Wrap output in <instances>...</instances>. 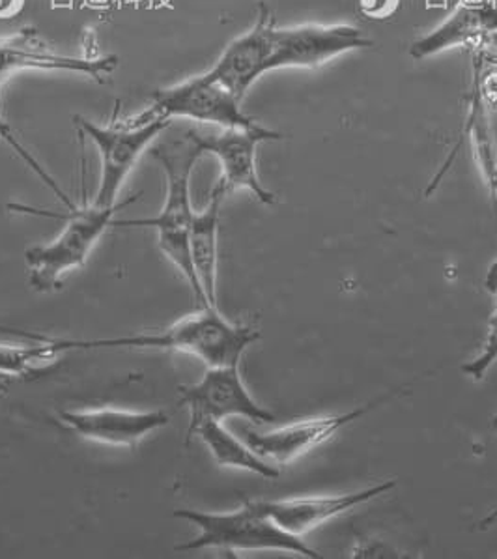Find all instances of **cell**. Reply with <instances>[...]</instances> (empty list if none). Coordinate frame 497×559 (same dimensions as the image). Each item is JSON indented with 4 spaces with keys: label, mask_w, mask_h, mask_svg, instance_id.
I'll use <instances>...</instances> for the list:
<instances>
[{
    "label": "cell",
    "mask_w": 497,
    "mask_h": 559,
    "mask_svg": "<svg viewBox=\"0 0 497 559\" xmlns=\"http://www.w3.org/2000/svg\"><path fill=\"white\" fill-rule=\"evenodd\" d=\"M260 338L252 325L234 324L221 314L217 307H201V311L168 325L165 330L135 335L105 338H55L46 341L57 354L75 350H173L186 352L201 359L208 367L239 365L249 346Z\"/></svg>",
    "instance_id": "6da1fadb"
},
{
    "label": "cell",
    "mask_w": 497,
    "mask_h": 559,
    "mask_svg": "<svg viewBox=\"0 0 497 559\" xmlns=\"http://www.w3.org/2000/svg\"><path fill=\"white\" fill-rule=\"evenodd\" d=\"M137 199L139 197H131L128 201L118 202L117 206L102 209L94 202H88L86 195H83L81 206L75 204V209L68 210V214L33 209L17 202L8 204V209L15 214L38 215V217H52V219L66 222L62 233L51 243L26 249L25 262L31 288L39 294L60 290L62 277L75 267H83L99 238L110 227H115V215L118 210L126 209Z\"/></svg>",
    "instance_id": "7a4b0ae2"
},
{
    "label": "cell",
    "mask_w": 497,
    "mask_h": 559,
    "mask_svg": "<svg viewBox=\"0 0 497 559\" xmlns=\"http://www.w3.org/2000/svg\"><path fill=\"white\" fill-rule=\"evenodd\" d=\"M176 519L199 527V535L188 543L176 545L178 552L217 548L225 552H246V550H279L301 558L318 559L322 554L305 543L304 537L286 534L284 530L270 521L255 501L246 500L241 508L226 513H210L199 509H178Z\"/></svg>",
    "instance_id": "3957f363"
},
{
    "label": "cell",
    "mask_w": 497,
    "mask_h": 559,
    "mask_svg": "<svg viewBox=\"0 0 497 559\" xmlns=\"http://www.w3.org/2000/svg\"><path fill=\"white\" fill-rule=\"evenodd\" d=\"M73 120L81 138L91 139L102 157V178L92 199L102 209L117 206L118 195L139 157L173 126V120L163 118H154L144 124H137L130 118H113L109 126H97L83 117Z\"/></svg>",
    "instance_id": "277c9868"
},
{
    "label": "cell",
    "mask_w": 497,
    "mask_h": 559,
    "mask_svg": "<svg viewBox=\"0 0 497 559\" xmlns=\"http://www.w3.org/2000/svg\"><path fill=\"white\" fill-rule=\"evenodd\" d=\"M154 118H188L202 124L221 126L225 130H251L260 126L255 118L244 112L241 102L234 94L208 78L206 73L152 92L149 109L130 120L144 124Z\"/></svg>",
    "instance_id": "5b68a950"
},
{
    "label": "cell",
    "mask_w": 497,
    "mask_h": 559,
    "mask_svg": "<svg viewBox=\"0 0 497 559\" xmlns=\"http://www.w3.org/2000/svg\"><path fill=\"white\" fill-rule=\"evenodd\" d=\"M204 152L194 143L191 130L181 138L167 139L152 148V157L159 163L167 178V195L163 209L155 217L144 219H115V227L154 228L157 238L189 236L194 209L191 202V175Z\"/></svg>",
    "instance_id": "8992f818"
},
{
    "label": "cell",
    "mask_w": 497,
    "mask_h": 559,
    "mask_svg": "<svg viewBox=\"0 0 497 559\" xmlns=\"http://www.w3.org/2000/svg\"><path fill=\"white\" fill-rule=\"evenodd\" d=\"M178 406L188 408L191 416L186 443L193 440V430L204 421L223 423L228 417H244L259 425L275 421V414L252 399L239 365L208 367L199 382L178 388Z\"/></svg>",
    "instance_id": "52a82bcc"
},
{
    "label": "cell",
    "mask_w": 497,
    "mask_h": 559,
    "mask_svg": "<svg viewBox=\"0 0 497 559\" xmlns=\"http://www.w3.org/2000/svg\"><path fill=\"white\" fill-rule=\"evenodd\" d=\"M412 384V382H410ZM410 384L394 388L386 395L363 404L354 411L343 412V414H328V416L307 417L299 421L288 423L279 429L268 430V432H257V430H246L247 445L262 456L264 461L272 462L275 466H286L291 462L301 459L310 451L320 448L322 443L331 440L333 436L343 430L346 425L363 419L370 412L380 408L381 404L389 403L391 399L399 397L402 391L410 388Z\"/></svg>",
    "instance_id": "ba28073f"
},
{
    "label": "cell",
    "mask_w": 497,
    "mask_h": 559,
    "mask_svg": "<svg viewBox=\"0 0 497 559\" xmlns=\"http://www.w3.org/2000/svg\"><path fill=\"white\" fill-rule=\"evenodd\" d=\"M191 135L204 154H212L220 159L221 178L215 186L225 191V195H230L236 189H247L265 206L277 204L275 193L260 182L257 148L265 141H281L284 139L283 133L257 126L251 130H225L220 135H202L191 130Z\"/></svg>",
    "instance_id": "9c48e42d"
},
{
    "label": "cell",
    "mask_w": 497,
    "mask_h": 559,
    "mask_svg": "<svg viewBox=\"0 0 497 559\" xmlns=\"http://www.w3.org/2000/svg\"><path fill=\"white\" fill-rule=\"evenodd\" d=\"M372 47V41L354 25H297L273 31L270 72L283 68H320L331 60Z\"/></svg>",
    "instance_id": "30bf717a"
},
{
    "label": "cell",
    "mask_w": 497,
    "mask_h": 559,
    "mask_svg": "<svg viewBox=\"0 0 497 559\" xmlns=\"http://www.w3.org/2000/svg\"><path fill=\"white\" fill-rule=\"evenodd\" d=\"M118 57H70L55 51L34 26H25L10 38H0V83L25 70L81 73L105 83L117 72Z\"/></svg>",
    "instance_id": "8fae6325"
},
{
    "label": "cell",
    "mask_w": 497,
    "mask_h": 559,
    "mask_svg": "<svg viewBox=\"0 0 497 559\" xmlns=\"http://www.w3.org/2000/svg\"><path fill=\"white\" fill-rule=\"evenodd\" d=\"M275 28V15L264 2H260L255 25L225 47L217 62L208 70V78L244 102L251 86L270 72Z\"/></svg>",
    "instance_id": "7c38bea8"
},
{
    "label": "cell",
    "mask_w": 497,
    "mask_h": 559,
    "mask_svg": "<svg viewBox=\"0 0 497 559\" xmlns=\"http://www.w3.org/2000/svg\"><path fill=\"white\" fill-rule=\"evenodd\" d=\"M394 487L397 481L389 479V481L378 483L375 487L363 488L348 495L294 496L283 500L252 501L260 509V513H264L286 534L305 537L336 516L388 495Z\"/></svg>",
    "instance_id": "4fadbf2b"
},
{
    "label": "cell",
    "mask_w": 497,
    "mask_h": 559,
    "mask_svg": "<svg viewBox=\"0 0 497 559\" xmlns=\"http://www.w3.org/2000/svg\"><path fill=\"white\" fill-rule=\"evenodd\" d=\"M497 38V2L494 0H465L452 10L433 33L415 39L410 57L428 59L454 47H470L472 51L488 49Z\"/></svg>",
    "instance_id": "5bb4252c"
},
{
    "label": "cell",
    "mask_w": 497,
    "mask_h": 559,
    "mask_svg": "<svg viewBox=\"0 0 497 559\" xmlns=\"http://www.w3.org/2000/svg\"><path fill=\"white\" fill-rule=\"evenodd\" d=\"M59 421L91 442L137 448L154 430L168 425L167 412L88 408L59 412Z\"/></svg>",
    "instance_id": "9a60e30c"
},
{
    "label": "cell",
    "mask_w": 497,
    "mask_h": 559,
    "mask_svg": "<svg viewBox=\"0 0 497 559\" xmlns=\"http://www.w3.org/2000/svg\"><path fill=\"white\" fill-rule=\"evenodd\" d=\"M225 191L213 188L210 202L202 212H194L189 228V251L193 259L197 280L201 285L206 306L217 307V262H220V222L221 206L225 201Z\"/></svg>",
    "instance_id": "2e32d148"
},
{
    "label": "cell",
    "mask_w": 497,
    "mask_h": 559,
    "mask_svg": "<svg viewBox=\"0 0 497 559\" xmlns=\"http://www.w3.org/2000/svg\"><path fill=\"white\" fill-rule=\"evenodd\" d=\"M199 436L208 451L212 453L213 461L223 468L244 469L260 475L264 479H277L281 472L272 462L264 461L257 455L247 442L238 440L236 436L226 430L221 421H204L193 430Z\"/></svg>",
    "instance_id": "e0dca14e"
},
{
    "label": "cell",
    "mask_w": 497,
    "mask_h": 559,
    "mask_svg": "<svg viewBox=\"0 0 497 559\" xmlns=\"http://www.w3.org/2000/svg\"><path fill=\"white\" fill-rule=\"evenodd\" d=\"M472 141L473 156L477 162L481 175L485 176L486 186L490 189L492 209L497 217V144L494 138V128L490 122V109L478 96V92L472 88L470 94V107L465 118L462 139ZM459 141V143H460Z\"/></svg>",
    "instance_id": "ac0fdd59"
},
{
    "label": "cell",
    "mask_w": 497,
    "mask_h": 559,
    "mask_svg": "<svg viewBox=\"0 0 497 559\" xmlns=\"http://www.w3.org/2000/svg\"><path fill=\"white\" fill-rule=\"evenodd\" d=\"M0 139L20 156L21 162L25 163L26 167L33 170L34 175L38 176L42 182L46 183L47 188L51 189L55 197L64 204L66 209H75V202L71 201L70 197L66 195V191L60 188V183L57 182V180L49 175V170L31 154V150L25 148V144L21 143L20 139H17L12 124H10L7 118H4V115H2V109H0Z\"/></svg>",
    "instance_id": "d6986e66"
},
{
    "label": "cell",
    "mask_w": 497,
    "mask_h": 559,
    "mask_svg": "<svg viewBox=\"0 0 497 559\" xmlns=\"http://www.w3.org/2000/svg\"><path fill=\"white\" fill-rule=\"evenodd\" d=\"M473 88L490 111H497V55L488 49L473 51Z\"/></svg>",
    "instance_id": "ffe728a7"
},
{
    "label": "cell",
    "mask_w": 497,
    "mask_h": 559,
    "mask_svg": "<svg viewBox=\"0 0 497 559\" xmlns=\"http://www.w3.org/2000/svg\"><path fill=\"white\" fill-rule=\"evenodd\" d=\"M497 361V304L492 312L490 322H488V333H486L485 343L481 346V352L470 361L462 365V372L465 377L473 378L475 382L485 380L486 372L490 371Z\"/></svg>",
    "instance_id": "44dd1931"
},
{
    "label": "cell",
    "mask_w": 497,
    "mask_h": 559,
    "mask_svg": "<svg viewBox=\"0 0 497 559\" xmlns=\"http://www.w3.org/2000/svg\"><path fill=\"white\" fill-rule=\"evenodd\" d=\"M25 7V0H0V20H12Z\"/></svg>",
    "instance_id": "7402d4cb"
},
{
    "label": "cell",
    "mask_w": 497,
    "mask_h": 559,
    "mask_svg": "<svg viewBox=\"0 0 497 559\" xmlns=\"http://www.w3.org/2000/svg\"><path fill=\"white\" fill-rule=\"evenodd\" d=\"M485 288L488 290L492 298L496 299L497 304V261L492 262L488 272H486Z\"/></svg>",
    "instance_id": "603a6c76"
},
{
    "label": "cell",
    "mask_w": 497,
    "mask_h": 559,
    "mask_svg": "<svg viewBox=\"0 0 497 559\" xmlns=\"http://www.w3.org/2000/svg\"><path fill=\"white\" fill-rule=\"evenodd\" d=\"M492 423H494V429H496L497 432V416L492 417ZM497 522V508L492 511L488 516H485L483 521L478 522L477 527L478 530H488V527L494 526Z\"/></svg>",
    "instance_id": "cb8c5ba5"
},
{
    "label": "cell",
    "mask_w": 497,
    "mask_h": 559,
    "mask_svg": "<svg viewBox=\"0 0 497 559\" xmlns=\"http://www.w3.org/2000/svg\"><path fill=\"white\" fill-rule=\"evenodd\" d=\"M13 378H0V401L4 399V395L8 393V388H10V382H12Z\"/></svg>",
    "instance_id": "d4e9b609"
},
{
    "label": "cell",
    "mask_w": 497,
    "mask_h": 559,
    "mask_svg": "<svg viewBox=\"0 0 497 559\" xmlns=\"http://www.w3.org/2000/svg\"><path fill=\"white\" fill-rule=\"evenodd\" d=\"M0 332L12 333V328H7V325L0 324Z\"/></svg>",
    "instance_id": "484cf974"
}]
</instances>
